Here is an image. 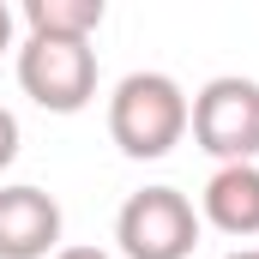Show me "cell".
<instances>
[{"instance_id": "6da1fadb", "label": "cell", "mask_w": 259, "mask_h": 259, "mask_svg": "<svg viewBox=\"0 0 259 259\" xmlns=\"http://www.w3.org/2000/svg\"><path fill=\"white\" fill-rule=\"evenodd\" d=\"M187 115L193 97L169 78V72H127L109 91V139L121 145V157L133 163H157L187 139Z\"/></svg>"}, {"instance_id": "7a4b0ae2", "label": "cell", "mask_w": 259, "mask_h": 259, "mask_svg": "<svg viewBox=\"0 0 259 259\" xmlns=\"http://www.w3.org/2000/svg\"><path fill=\"white\" fill-rule=\"evenodd\" d=\"M187 133L205 157H217V169L253 163L259 157V78H241V72L205 78L193 97V115H187Z\"/></svg>"}, {"instance_id": "3957f363", "label": "cell", "mask_w": 259, "mask_h": 259, "mask_svg": "<svg viewBox=\"0 0 259 259\" xmlns=\"http://www.w3.org/2000/svg\"><path fill=\"white\" fill-rule=\"evenodd\" d=\"M18 91L49 115H78L97 97V49L66 42V36H24L18 42Z\"/></svg>"}, {"instance_id": "277c9868", "label": "cell", "mask_w": 259, "mask_h": 259, "mask_svg": "<svg viewBox=\"0 0 259 259\" xmlns=\"http://www.w3.org/2000/svg\"><path fill=\"white\" fill-rule=\"evenodd\" d=\"M115 241L127 259H187L199 247V211L181 187H139L115 211Z\"/></svg>"}, {"instance_id": "5b68a950", "label": "cell", "mask_w": 259, "mask_h": 259, "mask_svg": "<svg viewBox=\"0 0 259 259\" xmlns=\"http://www.w3.org/2000/svg\"><path fill=\"white\" fill-rule=\"evenodd\" d=\"M61 253V199L12 181L0 187V259H49Z\"/></svg>"}, {"instance_id": "8992f818", "label": "cell", "mask_w": 259, "mask_h": 259, "mask_svg": "<svg viewBox=\"0 0 259 259\" xmlns=\"http://www.w3.org/2000/svg\"><path fill=\"white\" fill-rule=\"evenodd\" d=\"M199 223L223 229L229 241H253L259 235V163H223L199 193Z\"/></svg>"}, {"instance_id": "52a82bcc", "label": "cell", "mask_w": 259, "mask_h": 259, "mask_svg": "<svg viewBox=\"0 0 259 259\" xmlns=\"http://www.w3.org/2000/svg\"><path fill=\"white\" fill-rule=\"evenodd\" d=\"M103 0H24V36H66V42H91L103 30Z\"/></svg>"}, {"instance_id": "ba28073f", "label": "cell", "mask_w": 259, "mask_h": 259, "mask_svg": "<svg viewBox=\"0 0 259 259\" xmlns=\"http://www.w3.org/2000/svg\"><path fill=\"white\" fill-rule=\"evenodd\" d=\"M12 157H18V115L0 103V169H12Z\"/></svg>"}, {"instance_id": "9c48e42d", "label": "cell", "mask_w": 259, "mask_h": 259, "mask_svg": "<svg viewBox=\"0 0 259 259\" xmlns=\"http://www.w3.org/2000/svg\"><path fill=\"white\" fill-rule=\"evenodd\" d=\"M12 36H18V12H12V6L0 0V55L12 49Z\"/></svg>"}, {"instance_id": "30bf717a", "label": "cell", "mask_w": 259, "mask_h": 259, "mask_svg": "<svg viewBox=\"0 0 259 259\" xmlns=\"http://www.w3.org/2000/svg\"><path fill=\"white\" fill-rule=\"evenodd\" d=\"M55 259H115V253H109V247H84V241H78V247H61Z\"/></svg>"}, {"instance_id": "8fae6325", "label": "cell", "mask_w": 259, "mask_h": 259, "mask_svg": "<svg viewBox=\"0 0 259 259\" xmlns=\"http://www.w3.org/2000/svg\"><path fill=\"white\" fill-rule=\"evenodd\" d=\"M223 259H259V247H235V253H223Z\"/></svg>"}]
</instances>
